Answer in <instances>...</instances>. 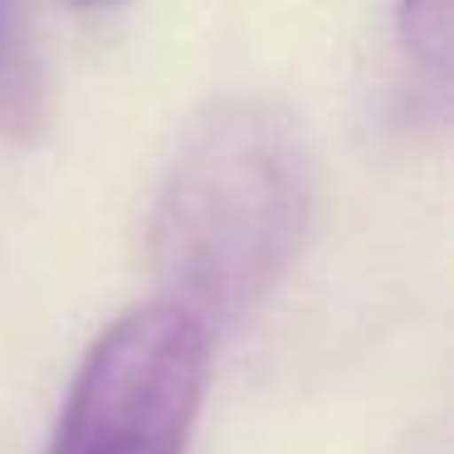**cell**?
I'll list each match as a JSON object with an SVG mask.
<instances>
[{
	"mask_svg": "<svg viewBox=\"0 0 454 454\" xmlns=\"http://www.w3.org/2000/svg\"><path fill=\"white\" fill-rule=\"evenodd\" d=\"M210 372V327L142 303L103 327L79 362L50 454H186Z\"/></svg>",
	"mask_w": 454,
	"mask_h": 454,
	"instance_id": "cell-2",
	"label": "cell"
},
{
	"mask_svg": "<svg viewBox=\"0 0 454 454\" xmlns=\"http://www.w3.org/2000/svg\"><path fill=\"white\" fill-rule=\"evenodd\" d=\"M308 157L264 103H215L181 137L147 230L161 298L206 327L245 317L288 274L308 230Z\"/></svg>",
	"mask_w": 454,
	"mask_h": 454,
	"instance_id": "cell-1",
	"label": "cell"
},
{
	"mask_svg": "<svg viewBox=\"0 0 454 454\" xmlns=\"http://www.w3.org/2000/svg\"><path fill=\"white\" fill-rule=\"evenodd\" d=\"M44 122V74L30 50L20 15L11 0H0V132L30 137Z\"/></svg>",
	"mask_w": 454,
	"mask_h": 454,
	"instance_id": "cell-3",
	"label": "cell"
},
{
	"mask_svg": "<svg viewBox=\"0 0 454 454\" xmlns=\"http://www.w3.org/2000/svg\"><path fill=\"white\" fill-rule=\"evenodd\" d=\"M401 40L430 74H450L454 54V5L450 0H405L401 5Z\"/></svg>",
	"mask_w": 454,
	"mask_h": 454,
	"instance_id": "cell-4",
	"label": "cell"
}]
</instances>
